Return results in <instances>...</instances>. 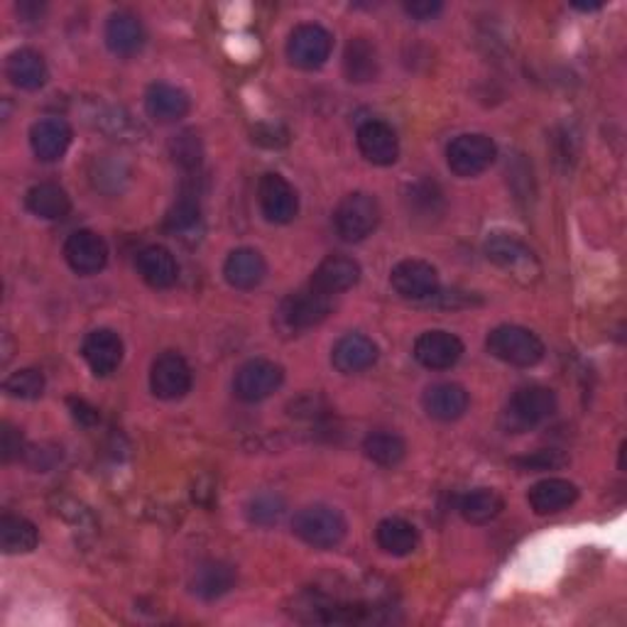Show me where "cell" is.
<instances>
[{"label": "cell", "instance_id": "cell-1", "mask_svg": "<svg viewBox=\"0 0 627 627\" xmlns=\"http://www.w3.org/2000/svg\"><path fill=\"white\" fill-rule=\"evenodd\" d=\"M555 412H557L555 390H549L545 385H525L510 398L507 407L503 412V427L505 432L513 434L533 432L549 417H555Z\"/></svg>", "mask_w": 627, "mask_h": 627}, {"label": "cell", "instance_id": "cell-2", "mask_svg": "<svg viewBox=\"0 0 627 627\" xmlns=\"http://www.w3.org/2000/svg\"><path fill=\"white\" fill-rule=\"evenodd\" d=\"M485 346L493 358L515 368H535L537 363H541V358H545V344H541V338L535 332H529V328L515 324H503L493 328L485 338Z\"/></svg>", "mask_w": 627, "mask_h": 627}, {"label": "cell", "instance_id": "cell-3", "mask_svg": "<svg viewBox=\"0 0 627 627\" xmlns=\"http://www.w3.org/2000/svg\"><path fill=\"white\" fill-rule=\"evenodd\" d=\"M292 533L314 549H334L346 539L348 523L332 505H306L294 515Z\"/></svg>", "mask_w": 627, "mask_h": 627}, {"label": "cell", "instance_id": "cell-4", "mask_svg": "<svg viewBox=\"0 0 627 627\" xmlns=\"http://www.w3.org/2000/svg\"><path fill=\"white\" fill-rule=\"evenodd\" d=\"M380 223V204L373 194L354 191V194L338 201L334 211L336 233L346 243H360L373 236Z\"/></svg>", "mask_w": 627, "mask_h": 627}, {"label": "cell", "instance_id": "cell-5", "mask_svg": "<svg viewBox=\"0 0 627 627\" xmlns=\"http://www.w3.org/2000/svg\"><path fill=\"white\" fill-rule=\"evenodd\" d=\"M497 145L483 133H466L454 137L446 147V165H449L456 177L471 179L483 175L488 167L495 163Z\"/></svg>", "mask_w": 627, "mask_h": 627}, {"label": "cell", "instance_id": "cell-6", "mask_svg": "<svg viewBox=\"0 0 627 627\" xmlns=\"http://www.w3.org/2000/svg\"><path fill=\"white\" fill-rule=\"evenodd\" d=\"M334 37L326 27L316 23H304L292 30L290 40H287V59H290L296 69H322L332 57Z\"/></svg>", "mask_w": 627, "mask_h": 627}, {"label": "cell", "instance_id": "cell-7", "mask_svg": "<svg viewBox=\"0 0 627 627\" xmlns=\"http://www.w3.org/2000/svg\"><path fill=\"white\" fill-rule=\"evenodd\" d=\"M282 382H284L282 366L268 358H253L238 368L236 380H233V390H236L238 400L255 405V402H262L275 395V392L282 388Z\"/></svg>", "mask_w": 627, "mask_h": 627}, {"label": "cell", "instance_id": "cell-8", "mask_svg": "<svg viewBox=\"0 0 627 627\" xmlns=\"http://www.w3.org/2000/svg\"><path fill=\"white\" fill-rule=\"evenodd\" d=\"M390 284L402 300L429 302L439 292V272L427 260H402L392 268Z\"/></svg>", "mask_w": 627, "mask_h": 627}, {"label": "cell", "instance_id": "cell-9", "mask_svg": "<svg viewBox=\"0 0 627 627\" xmlns=\"http://www.w3.org/2000/svg\"><path fill=\"white\" fill-rule=\"evenodd\" d=\"M258 201L262 216L270 223H278V226L292 223L296 214H300V197H296L294 187L278 172L262 175L258 184Z\"/></svg>", "mask_w": 627, "mask_h": 627}, {"label": "cell", "instance_id": "cell-10", "mask_svg": "<svg viewBox=\"0 0 627 627\" xmlns=\"http://www.w3.org/2000/svg\"><path fill=\"white\" fill-rule=\"evenodd\" d=\"M191 382H194V373L182 356L167 350V354L155 358L150 368V388L155 398L167 402L182 400L191 390Z\"/></svg>", "mask_w": 627, "mask_h": 627}, {"label": "cell", "instance_id": "cell-11", "mask_svg": "<svg viewBox=\"0 0 627 627\" xmlns=\"http://www.w3.org/2000/svg\"><path fill=\"white\" fill-rule=\"evenodd\" d=\"M109 243L89 228L74 231L64 243V258H67L69 268L77 275H83V278L99 275L109 265Z\"/></svg>", "mask_w": 627, "mask_h": 627}, {"label": "cell", "instance_id": "cell-12", "mask_svg": "<svg viewBox=\"0 0 627 627\" xmlns=\"http://www.w3.org/2000/svg\"><path fill=\"white\" fill-rule=\"evenodd\" d=\"M328 314H332V296L314 290L312 284L306 287V290L287 296L280 310L282 322L294 328V332L318 326Z\"/></svg>", "mask_w": 627, "mask_h": 627}, {"label": "cell", "instance_id": "cell-13", "mask_svg": "<svg viewBox=\"0 0 627 627\" xmlns=\"http://www.w3.org/2000/svg\"><path fill=\"white\" fill-rule=\"evenodd\" d=\"M414 358L427 370H449L463 358V342L451 332H424L414 342Z\"/></svg>", "mask_w": 627, "mask_h": 627}, {"label": "cell", "instance_id": "cell-14", "mask_svg": "<svg viewBox=\"0 0 627 627\" xmlns=\"http://www.w3.org/2000/svg\"><path fill=\"white\" fill-rule=\"evenodd\" d=\"M123 338L113 328H96L83 338L81 356L96 378H109L123 363Z\"/></svg>", "mask_w": 627, "mask_h": 627}, {"label": "cell", "instance_id": "cell-15", "mask_svg": "<svg viewBox=\"0 0 627 627\" xmlns=\"http://www.w3.org/2000/svg\"><path fill=\"white\" fill-rule=\"evenodd\" d=\"M356 143L360 155H363L370 165L390 167L395 165L400 157L398 133L392 131V125H388L385 121H366L358 127Z\"/></svg>", "mask_w": 627, "mask_h": 627}, {"label": "cell", "instance_id": "cell-16", "mask_svg": "<svg viewBox=\"0 0 627 627\" xmlns=\"http://www.w3.org/2000/svg\"><path fill=\"white\" fill-rule=\"evenodd\" d=\"M71 141H74L71 125L64 119H57V115L37 121L30 131L32 153H35L40 163H57V159L67 155Z\"/></svg>", "mask_w": 627, "mask_h": 627}, {"label": "cell", "instance_id": "cell-17", "mask_svg": "<svg viewBox=\"0 0 627 627\" xmlns=\"http://www.w3.org/2000/svg\"><path fill=\"white\" fill-rule=\"evenodd\" d=\"M485 258L497 265V268L515 275H527L533 270L539 272L535 253L529 250L527 243L515 236H507V233H495V236L485 240Z\"/></svg>", "mask_w": 627, "mask_h": 627}, {"label": "cell", "instance_id": "cell-18", "mask_svg": "<svg viewBox=\"0 0 627 627\" xmlns=\"http://www.w3.org/2000/svg\"><path fill=\"white\" fill-rule=\"evenodd\" d=\"M378 344L363 334H346L332 350V363L344 376H356L378 363Z\"/></svg>", "mask_w": 627, "mask_h": 627}, {"label": "cell", "instance_id": "cell-19", "mask_svg": "<svg viewBox=\"0 0 627 627\" xmlns=\"http://www.w3.org/2000/svg\"><path fill=\"white\" fill-rule=\"evenodd\" d=\"M469 392L459 382H437L424 390V412L437 422H456L469 412Z\"/></svg>", "mask_w": 627, "mask_h": 627}, {"label": "cell", "instance_id": "cell-20", "mask_svg": "<svg viewBox=\"0 0 627 627\" xmlns=\"http://www.w3.org/2000/svg\"><path fill=\"white\" fill-rule=\"evenodd\" d=\"M191 109V99L184 89L175 87V83L157 81L145 93V111L157 123H177L187 119Z\"/></svg>", "mask_w": 627, "mask_h": 627}, {"label": "cell", "instance_id": "cell-21", "mask_svg": "<svg viewBox=\"0 0 627 627\" xmlns=\"http://www.w3.org/2000/svg\"><path fill=\"white\" fill-rule=\"evenodd\" d=\"M223 278L233 290H255L268 278V262L255 248H236L223 262Z\"/></svg>", "mask_w": 627, "mask_h": 627}, {"label": "cell", "instance_id": "cell-22", "mask_svg": "<svg viewBox=\"0 0 627 627\" xmlns=\"http://www.w3.org/2000/svg\"><path fill=\"white\" fill-rule=\"evenodd\" d=\"M105 45L119 57H133L145 47V27L131 10H119L105 23Z\"/></svg>", "mask_w": 627, "mask_h": 627}, {"label": "cell", "instance_id": "cell-23", "mask_svg": "<svg viewBox=\"0 0 627 627\" xmlns=\"http://www.w3.org/2000/svg\"><path fill=\"white\" fill-rule=\"evenodd\" d=\"M360 275L363 272H360V265L354 258H348V255H328L314 270L312 287L332 296L356 287L360 282Z\"/></svg>", "mask_w": 627, "mask_h": 627}, {"label": "cell", "instance_id": "cell-24", "mask_svg": "<svg viewBox=\"0 0 627 627\" xmlns=\"http://www.w3.org/2000/svg\"><path fill=\"white\" fill-rule=\"evenodd\" d=\"M579 501V488L567 478H545L535 483L527 493V503L535 510V515H557L564 513Z\"/></svg>", "mask_w": 627, "mask_h": 627}, {"label": "cell", "instance_id": "cell-25", "mask_svg": "<svg viewBox=\"0 0 627 627\" xmlns=\"http://www.w3.org/2000/svg\"><path fill=\"white\" fill-rule=\"evenodd\" d=\"M137 275H141L145 284H150L153 290H169L179 280V265L172 250L165 246H147L137 253L135 260Z\"/></svg>", "mask_w": 627, "mask_h": 627}, {"label": "cell", "instance_id": "cell-26", "mask_svg": "<svg viewBox=\"0 0 627 627\" xmlns=\"http://www.w3.org/2000/svg\"><path fill=\"white\" fill-rule=\"evenodd\" d=\"M5 77L10 79V83L23 91H37L47 83L49 79V69L45 57L40 52L23 47L15 49L13 55L8 57L5 61Z\"/></svg>", "mask_w": 627, "mask_h": 627}, {"label": "cell", "instance_id": "cell-27", "mask_svg": "<svg viewBox=\"0 0 627 627\" xmlns=\"http://www.w3.org/2000/svg\"><path fill=\"white\" fill-rule=\"evenodd\" d=\"M376 541L390 557H410L419 549V529L402 517H388L376 527Z\"/></svg>", "mask_w": 627, "mask_h": 627}, {"label": "cell", "instance_id": "cell-28", "mask_svg": "<svg viewBox=\"0 0 627 627\" xmlns=\"http://www.w3.org/2000/svg\"><path fill=\"white\" fill-rule=\"evenodd\" d=\"M236 569L226 564V561H206V564H201L194 571V576H191V591L204 601H216L226 596V593L236 586Z\"/></svg>", "mask_w": 627, "mask_h": 627}, {"label": "cell", "instance_id": "cell-29", "mask_svg": "<svg viewBox=\"0 0 627 627\" xmlns=\"http://www.w3.org/2000/svg\"><path fill=\"white\" fill-rule=\"evenodd\" d=\"M344 71L348 81L354 83L376 81L380 74V59L373 42H368L366 37L350 40L344 52Z\"/></svg>", "mask_w": 627, "mask_h": 627}, {"label": "cell", "instance_id": "cell-30", "mask_svg": "<svg viewBox=\"0 0 627 627\" xmlns=\"http://www.w3.org/2000/svg\"><path fill=\"white\" fill-rule=\"evenodd\" d=\"M25 206L32 216L45 219V221H57V219L67 216L71 211V199L59 184L42 182L27 191Z\"/></svg>", "mask_w": 627, "mask_h": 627}, {"label": "cell", "instance_id": "cell-31", "mask_svg": "<svg viewBox=\"0 0 627 627\" xmlns=\"http://www.w3.org/2000/svg\"><path fill=\"white\" fill-rule=\"evenodd\" d=\"M37 545H40V533L30 519L18 515L0 517V549H3V555L8 557L30 555Z\"/></svg>", "mask_w": 627, "mask_h": 627}, {"label": "cell", "instance_id": "cell-32", "mask_svg": "<svg viewBox=\"0 0 627 627\" xmlns=\"http://www.w3.org/2000/svg\"><path fill=\"white\" fill-rule=\"evenodd\" d=\"M505 510L503 495L493 491V488H475V491L466 493L459 501V513L471 525H488L495 517H501Z\"/></svg>", "mask_w": 627, "mask_h": 627}, {"label": "cell", "instance_id": "cell-33", "mask_svg": "<svg viewBox=\"0 0 627 627\" xmlns=\"http://www.w3.org/2000/svg\"><path fill=\"white\" fill-rule=\"evenodd\" d=\"M405 204L412 219L432 221L439 219L444 214V191L437 182H429V179H419L407 187L405 191Z\"/></svg>", "mask_w": 627, "mask_h": 627}, {"label": "cell", "instance_id": "cell-34", "mask_svg": "<svg viewBox=\"0 0 627 627\" xmlns=\"http://www.w3.org/2000/svg\"><path fill=\"white\" fill-rule=\"evenodd\" d=\"M363 451L373 463L385 466V469H392V466L405 461L407 444L395 432H373L366 437Z\"/></svg>", "mask_w": 627, "mask_h": 627}, {"label": "cell", "instance_id": "cell-35", "mask_svg": "<svg viewBox=\"0 0 627 627\" xmlns=\"http://www.w3.org/2000/svg\"><path fill=\"white\" fill-rule=\"evenodd\" d=\"M201 206L199 201H194L191 197H182L177 204L167 211L165 216V231L172 233L175 238H199L201 233Z\"/></svg>", "mask_w": 627, "mask_h": 627}, {"label": "cell", "instance_id": "cell-36", "mask_svg": "<svg viewBox=\"0 0 627 627\" xmlns=\"http://www.w3.org/2000/svg\"><path fill=\"white\" fill-rule=\"evenodd\" d=\"M45 385H47L45 376H42L40 370L23 368V370H15V373H10L5 378L3 390L15 400H37V398H42V392H45Z\"/></svg>", "mask_w": 627, "mask_h": 627}, {"label": "cell", "instance_id": "cell-37", "mask_svg": "<svg viewBox=\"0 0 627 627\" xmlns=\"http://www.w3.org/2000/svg\"><path fill=\"white\" fill-rule=\"evenodd\" d=\"M284 513H287V503L275 493H262L248 503V519L258 527L278 525Z\"/></svg>", "mask_w": 627, "mask_h": 627}, {"label": "cell", "instance_id": "cell-38", "mask_svg": "<svg viewBox=\"0 0 627 627\" xmlns=\"http://www.w3.org/2000/svg\"><path fill=\"white\" fill-rule=\"evenodd\" d=\"M172 155H175V163H179L187 169H194L201 163V143L194 133H182L172 143Z\"/></svg>", "mask_w": 627, "mask_h": 627}, {"label": "cell", "instance_id": "cell-39", "mask_svg": "<svg viewBox=\"0 0 627 627\" xmlns=\"http://www.w3.org/2000/svg\"><path fill=\"white\" fill-rule=\"evenodd\" d=\"M23 454H25V444L20 429L8 422L0 424V459H3V463H13Z\"/></svg>", "mask_w": 627, "mask_h": 627}, {"label": "cell", "instance_id": "cell-40", "mask_svg": "<svg viewBox=\"0 0 627 627\" xmlns=\"http://www.w3.org/2000/svg\"><path fill=\"white\" fill-rule=\"evenodd\" d=\"M515 463L519 469L525 471H549V469H559V466H564L567 459L561 456V451H537L535 456H525V459H515Z\"/></svg>", "mask_w": 627, "mask_h": 627}, {"label": "cell", "instance_id": "cell-41", "mask_svg": "<svg viewBox=\"0 0 627 627\" xmlns=\"http://www.w3.org/2000/svg\"><path fill=\"white\" fill-rule=\"evenodd\" d=\"M405 13L419 20V23H427V20L444 13V3H439V0H412V3H405Z\"/></svg>", "mask_w": 627, "mask_h": 627}, {"label": "cell", "instance_id": "cell-42", "mask_svg": "<svg viewBox=\"0 0 627 627\" xmlns=\"http://www.w3.org/2000/svg\"><path fill=\"white\" fill-rule=\"evenodd\" d=\"M69 407H71V412H74V419L81 422L83 427H91V424L99 422V412H96L87 400L71 398V400H69Z\"/></svg>", "mask_w": 627, "mask_h": 627}, {"label": "cell", "instance_id": "cell-43", "mask_svg": "<svg viewBox=\"0 0 627 627\" xmlns=\"http://www.w3.org/2000/svg\"><path fill=\"white\" fill-rule=\"evenodd\" d=\"M573 8H579V10H601L603 3H573Z\"/></svg>", "mask_w": 627, "mask_h": 627}]
</instances>
